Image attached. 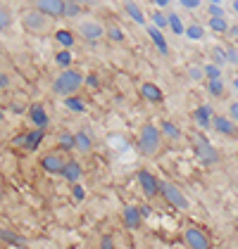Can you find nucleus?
Returning <instances> with one entry per match:
<instances>
[{"instance_id":"nucleus-5","label":"nucleus","mask_w":238,"mask_h":249,"mask_svg":"<svg viewBox=\"0 0 238 249\" xmlns=\"http://www.w3.org/2000/svg\"><path fill=\"white\" fill-rule=\"evenodd\" d=\"M159 195L164 197V202L167 204H172V207H177V209H188L191 204H188V197L181 192L177 183H172V180H162L159 183Z\"/></svg>"},{"instance_id":"nucleus-20","label":"nucleus","mask_w":238,"mask_h":249,"mask_svg":"<svg viewBox=\"0 0 238 249\" xmlns=\"http://www.w3.org/2000/svg\"><path fill=\"white\" fill-rule=\"evenodd\" d=\"M74 140H77V150H79V152L86 154L93 150V138H91V133H88L86 128L77 131V133H74Z\"/></svg>"},{"instance_id":"nucleus-4","label":"nucleus","mask_w":238,"mask_h":249,"mask_svg":"<svg viewBox=\"0 0 238 249\" xmlns=\"http://www.w3.org/2000/svg\"><path fill=\"white\" fill-rule=\"evenodd\" d=\"M193 152H196V157H198L202 164H217L219 161L217 150H215V145L210 142V138L205 133L193 135Z\"/></svg>"},{"instance_id":"nucleus-2","label":"nucleus","mask_w":238,"mask_h":249,"mask_svg":"<svg viewBox=\"0 0 238 249\" xmlns=\"http://www.w3.org/2000/svg\"><path fill=\"white\" fill-rule=\"evenodd\" d=\"M162 131L155 124H145L139 133V150L143 157H155L162 150Z\"/></svg>"},{"instance_id":"nucleus-22","label":"nucleus","mask_w":238,"mask_h":249,"mask_svg":"<svg viewBox=\"0 0 238 249\" xmlns=\"http://www.w3.org/2000/svg\"><path fill=\"white\" fill-rule=\"evenodd\" d=\"M58 150L60 152H72V150H77V140H74V133H69V131H62L58 135Z\"/></svg>"},{"instance_id":"nucleus-8","label":"nucleus","mask_w":238,"mask_h":249,"mask_svg":"<svg viewBox=\"0 0 238 249\" xmlns=\"http://www.w3.org/2000/svg\"><path fill=\"white\" fill-rule=\"evenodd\" d=\"M34 10L43 12L50 19H58L64 15V0H39V2H34Z\"/></svg>"},{"instance_id":"nucleus-54","label":"nucleus","mask_w":238,"mask_h":249,"mask_svg":"<svg viewBox=\"0 0 238 249\" xmlns=\"http://www.w3.org/2000/svg\"><path fill=\"white\" fill-rule=\"evenodd\" d=\"M236 78H238V69H236Z\"/></svg>"},{"instance_id":"nucleus-42","label":"nucleus","mask_w":238,"mask_h":249,"mask_svg":"<svg viewBox=\"0 0 238 249\" xmlns=\"http://www.w3.org/2000/svg\"><path fill=\"white\" fill-rule=\"evenodd\" d=\"M83 86H88V88H98L100 86V78L96 74H88V76L83 78Z\"/></svg>"},{"instance_id":"nucleus-36","label":"nucleus","mask_w":238,"mask_h":249,"mask_svg":"<svg viewBox=\"0 0 238 249\" xmlns=\"http://www.w3.org/2000/svg\"><path fill=\"white\" fill-rule=\"evenodd\" d=\"M153 26H155V29H159V31H162L164 26H169V21H167V15H164L162 10H155V12H153Z\"/></svg>"},{"instance_id":"nucleus-47","label":"nucleus","mask_w":238,"mask_h":249,"mask_svg":"<svg viewBox=\"0 0 238 249\" xmlns=\"http://www.w3.org/2000/svg\"><path fill=\"white\" fill-rule=\"evenodd\" d=\"M10 112H12V114H21V112H24V107H21L20 102H12V105H10Z\"/></svg>"},{"instance_id":"nucleus-48","label":"nucleus","mask_w":238,"mask_h":249,"mask_svg":"<svg viewBox=\"0 0 238 249\" xmlns=\"http://www.w3.org/2000/svg\"><path fill=\"white\" fill-rule=\"evenodd\" d=\"M229 36L238 40V24H231V26H229Z\"/></svg>"},{"instance_id":"nucleus-35","label":"nucleus","mask_w":238,"mask_h":249,"mask_svg":"<svg viewBox=\"0 0 238 249\" xmlns=\"http://www.w3.org/2000/svg\"><path fill=\"white\" fill-rule=\"evenodd\" d=\"M207 93L212 97L224 95V81H207Z\"/></svg>"},{"instance_id":"nucleus-38","label":"nucleus","mask_w":238,"mask_h":249,"mask_svg":"<svg viewBox=\"0 0 238 249\" xmlns=\"http://www.w3.org/2000/svg\"><path fill=\"white\" fill-rule=\"evenodd\" d=\"M10 24H12V15H10L5 7H0V31H5Z\"/></svg>"},{"instance_id":"nucleus-44","label":"nucleus","mask_w":238,"mask_h":249,"mask_svg":"<svg viewBox=\"0 0 238 249\" xmlns=\"http://www.w3.org/2000/svg\"><path fill=\"white\" fill-rule=\"evenodd\" d=\"M229 119H231L234 124H238V102H231V105H229Z\"/></svg>"},{"instance_id":"nucleus-26","label":"nucleus","mask_w":238,"mask_h":249,"mask_svg":"<svg viewBox=\"0 0 238 249\" xmlns=\"http://www.w3.org/2000/svg\"><path fill=\"white\" fill-rule=\"evenodd\" d=\"M81 15V5L77 2V0H64V19H77Z\"/></svg>"},{"instance_id":"nucleus-12","label":"nucleus","mask_w":238,"mask_h":249,"mask_svg":"<svg viewBox=\"0 0 238 249\" xmlns=\"http://www.w3.org/2000/svg\"><path fill=\"white\" fill-rule=\"evenodd\" d=\"M121 221H124V226L129 230H139L143 226V216H140V209L136 204H126L124 209H121Z\"/></svg>"},{"instance_id":"nucleus-45","label":"nucleus","mask_w":238,"mask_h":249,"mask_svg":"<svg viewBox=\"0 0 238 249\" xmlns=\"http://www.w3.org/2000/svg\"><path fill=\"white\" fill-rule=\"evenodd\" d=\"M100 249H115V242H112L110 235H105V237L100 240Z\"/></svg>"},{"instance_id":"nucleus-11","label":"nucleus","mask_w":238,"mask_h":249,"mask_svg":"<svg viewBox=\"0 0 238 249\" xmlns=\"http://www.w3.org/2000/svg\"><path fill=\"white\" fill-rule=\"evenodd\" d=\"M64 164H67V161H64L58 152H50V154H43V157H40V169L45 173H53V176H60L62 169H64Z\"/></svg>"},{"instance_id":"nucleus-43","label":"nucleus","mask_w":238,"mask_h":249,"mask_svg":"<svg viewBox=\"0 0 238 249\" xmlns=\"http://www.w3.org/2000/svg\"><path fill=\"white\" fill-rule=\"evenodd\" d=\"M24 142H26V133H20L12 138V147H20V150H24Z\"/></svg>"},{"instance_id":"nucleus-50","label":"nucleus","mask_w":238,"mask_h":249,"mask_svg":"<svg viewBox=\"0 0 238 249\" xmlns=\"http://www.w3.org/2000/svg\"><path fill=\"white\" fill-rule=\"evenodd\" d=\"M139 209H140V216H143V218L150 216V207H139Z\"/></svg>"},{"instance_id":"nucleus-14","label":"nucleus","mask_w":238,"mask_h":249,"mask_svg":"<svg viewBox=\"0 0 238 249\" xmlns=\"http://www.w3.org/2000/svg\"><path fill=\"white\" fill-rule=\"evenodd\" d=\"M145 31H148V36H150V40H153V45L159 50V55H169V43H167V38H164V34L159 31V29H155L153 24H148L145 26Z\"/></svg>"},{"instance_id":"nucleus-51","label":"nucleus","mask_w":238,"mask_h":249,"mask_svg":"<svg viewBox=\"0 0 238 249\" xmlns=\"http://www.w3.org/2000/svg\"><path fill=\"white\" fill-rule=\"evenodd\" d=\"M231 7H234V12L238 15V0H236V2H231Z\"/></svg>"},{"instance_id":"nucleus-13","label":"nucleus","mask_w":238,"mask_h":249,"mask_svg":"<svg viewBox=\"0 0 238 249\" xmlns=\"http://www.w3.org/2000/svg\"><path fill=\"white\" fill-rule=\"evenodd\" d=\"M212 119H215V109L210 105H198L196 112H193V121L198 124L200 131H207L212 126Z\"/></svg>"},{"instance_id":"nucleus-32","label":"nucleus","mask_w":238,"mask_h":249,"mask_svg":"<svg viewBox=\"0 0 238 249\" xmlns=\"http://www.w3.org/2000/svg\"><path fill=\"white\" fill-rule=\"evenodd\" d=\"M105 38H110L112 43H121V40H124V31H121L119 26L112 24V26H107V29H105Z\"/></svg>"},{"instance_id":"nucleus-10","label":"nucleus","mask_w":238,"mask_h":249,"mask_svg":"<svg viewBox=\"0 0 238 249\" xmlns=\"http://www.w3.org/2000/svg\"><path fill=\"white\" fill-rule=\"evenodd\" d=\"M159 183H162V180H158L153 173L148 171V169H140L139 171V185L143 188V192H145L148 197L159 195Z\"/></svg>"},{"instance_id":"nucleus-46","label":"nucleus","mask_w":238,"mask_h":249,"mask_svg":"<svg viewBox=\"0 0 238 249\" xmlns=\"http://www.w3.org/2000/svg\"><path fill=\"white\" fill-rule=\"evenodd\" d=\"M10 83H12L10 76H7L5 71H0V90H2V88H10Z\"/></svg>"},{"instance_id":"nucleus-39","label":"nucleus","mask_w":238,"mask_h":249,"mask_svg":"<svg viewBox=\"0 0 238 249\" xmlns=\"http://www.w3.org/2000/svg\"><path fill=\"white\" fill-rule=\"evenodd\" d=\"M226 64H236L238 67V50L234 48V45L226 48Z\"/></svg>"},{"instance_id":"nucleus-41","label":"nucleus","mask_w":238,"mask_h":249,"mask_svg":"<svg viewBox=\"0 0 238 249\" xmlns=\"http://www.w3.org/2000/svg\"><path fill=\"white\" fill-rule=\"evenodd\" d=\"M178 5H181L183 10H198V7L202 5V2H200V0H181Z\"/></svg>"},{"instance_id":"nucleus-16","label":"nucleus","mask_w":238,"mask_h":249,"mask_svg":"<svg viewBox=\"0 0 238 249\" xmlns=\"http://www.w3.org/2000/svg\"><path fill=\"white\" fill-rule=\"evenodd\" d=\"M81 173H83V169H81V164H79V161H67L60 176H62V178H64L67 183L77 185V183L81 180Z\"/></svg>"},{"instance_id":"nucleus-17","label":"nucleus","mask_w":238,"mask_h":249,"mask_svg":"<svg viewBox=\"0 0 238 249\" xmlns=\"http://www.w3.org/2000/svg\"><path fill=\"white\" fill-rule=\"evenodd\" d=\"M140 95H143V100H148V102H155V105L164 100V93L159 90V86L150 83V81H145V83L140 86Z\"/></svg>"},{"instance_id":"nucleus-34","label":"nucleus","mask_w":238,"mask_h":249,"mask_svg":"<svg viewBox=\"0 0 238 249\" xmlns=\"http://www.w3.org/2000/svg\"><path fill=\"white\" fill-rule=\"evenodd\" d=\"M188 78H191L193 83H198V81H205V69H202L200 64H191V67H188Z\"/></svg>"},{"instance_id":"nucleus-27","label":"nucleus","mask_w":238,"mask_h":249,"mask_svg":"<svg viewBox=\"0 0 238 249\" xmlns=\"http://www.w3.org/2000/svg\"><path fill=\"white\" fill-rule=\"evenodd\" d=\"M64 107H67L69 112H77V114H83V112H86V102H83L79 95L67 97V100H64Z\"/></svg>"},{"instance_id":"nucleus-24","label":"nucleus","mask_w":238,"mask_h":249,"mask_svg":"<svg viewBox=\"0 0 238 249\" xmlns=\"http://www.w3.org/2000/svg\"><path fill=\"white\" fill-rule=\"evenodd\" d=\"M55 40H58L64 50H69V48L77 43V36H74L69 29H58V31H55Z\"/></svg>"},{"instance_id":"nucleus-19","label":"nucleus","mask_w":238,"mask_h":249,"mask_svg":"<svg viewBox=\"0 0 238 249\" xmlns=\"http://www.w3.org/2000/svg\"><path fill=\"white\" fill-rule=\"evenodd\" d=\"M43 138H45V131H40V128L26 131V142H24V152H36V150L40 147V142H43Z\"/></svg>"},{"instance_id":"nucleus-21","label":"nucleus","mask_w":238,"mask_h":249,"mask_svg":"<svg viewBox=\"0 0 238 249\" xmlns=\"http://www.w3.org/2000/svg\"><path fill=\"white\" fill-rule=\"evenodd\" d=\"M0 240L7 242V245H12V247H20V249L26 247V240H24L21 235H17V232L7 230V228H0Z\"/></svg>"},{"instance_id":"nucleus-52","label":"nucleus","mask_w":238,"mask_h":249,"mask_svg":"<svg viewBox=\"0 0 238 249\" xmlns=\"http://www.w3.org/2000/svg\"><path fill=\"white\" fill-rule=\"evenodd\" d=\"M2 119H5V109L0 107V121H2Z\"/></svg>"},{"instance_id":"nucleus-31","label":"nucleus","mask_w":238,"mask_h":249,"mask_svg":"<svg viewBox=\"0 0 238 249\" xmlns=\"http://www.w3.org/2000/svg\"><path fill=\"white\" fill-rule=\"evenodd\" d=\"M202 36H205V26H200V24H188L186 26V38L200 40Z\"/></svg>"},{"instance_id":"nucleus-29","label":"nucleus","mask_w":238,"mask_h":249,"mask_svg":"<svg viewBox=\"0 0 238 249\" xmlns=\"http://www.w3.org/2000/svg\"><path fill=\"white\" fill-rule=\"evenodd\" d=\"M229 21L226 17H210V29L212 31H217V34H229Z\"/></svg>"},{"instance_id":"nucleus-33","label":"nucleus","mask_w":238,"mask_h":249,"mask_svg":"<svg viewBox=\"0 0 238 249\" xmlns=\"http://www.w3.org/2000/svg\"><path fill=\"white\" fill-rule=\"evenodd\" d=\"M205 81H221V69L217 64H205Z\"/></svg>"},{"instance_id":"nucleus-1","label":"nucleus","mask_w":238,"mask_h":249,"mask_svg":"<svg viewBox=\"0 0 238 249\" xmlns=\"http://www.w3.org/2000/svg\"><path fill=\"white\" fill-rule=\"evenodd\" d=\"M83 78H86V74H81L79 69H67V71L58 74V78L53 81V93L64 97V100L74 97L83 88Z\"/></svg>"},{"instance_id":"nucleus-37","label":"nucleus","mask_w":238,"mask_h":249,"mask_svg":"<svg viewBox=\"0 0 238 249\" xmlns=\"http://www.w3.org/2000/svg\"><path fill=\"white\" fill-rule=\"evenodd\" d=\"M207 12H210V17H224V5L221 2H207Z\"/></svg>"},{"instance_id":"nucleus-6","label":"nucleus","mask_w":238,"mask_h":249,"mask_svg":"<svg viewBox=\"0 0 238 249\" xmlns=\"http://www.w3.org/2000/svg\"><path fill=\"white\" fill-rule=\"evenodd\" d=\"M183 242L188 245V249H212V242L207 237V232L198 226H188L183 232Z\"/></svg>"},{"instance_id":"nucleus-23","label":"nucleus","mask_w":238,"mask_h":249,"mask_svg":"<svg viewBox=\"0 0 238 249\" xmlns=\"http://www.w3.org/2000/svg\"><path fill=\"white\" fill-rule=\"evenodd\" d=\"M159 131H162V138H167V140H172V142H178V140H181V131H178L177 124H172V121H162V124H159Z\"/></svg>"},{"instance_id":"nucleus-3","label":"nucleus","mask_w":238,"mask_h":249,"mask_svg":"<svg viewBox=\"0 0 238 249\" xmlns=\"http://www.w3.org/2000/svg\"><path fill=\"white\" fill-rule=\"evenodd\" d=\"M21 26L29 31V34H48L50 31V26H53V19L50 17H45L43 12H39V10H26L24 15H21Z\"/></svg>"},{"instance_id":"nucleus-30","label":"nucleus","mask_w":238,"mask_h":249,"mask_svg":"<svg viewBox=\"0 0 238 249\" xmlns=\"http://www.w3.org/2000/svg\"><path fill=\"white\" fill-rule=\"evenodd\" d=\"M212 64H217L219 69L226 64V48H221V45L212 48Z\"/></svg>"},{"instance_id":"nucleus-7","label":"nucleus","mask_w":238,"mask_h":249,"mask_svg":"<svg viewBox=\"0 0 238 249\" xmlns=\"http://www.w3.org/2000/svg\"><path fill=\"white\" fill-rule=\"evenodd\" d=\"M77 31H79V36L83 40H88V43H96L105 36V26L96 19H81L77 24Z\"/></svg>"},{"instance_id":"nucleus-25","label":"nucleus","mask_w":238,"mask_h":249,"mask_svg":"<svg viewBox=\"0 0 238 249\" xmlns=\"http://www.w3.org/2000/svg\"><path fill=\"white\" fill-rule=\"evenodd\" d=\"M167 21H169V29H172L174 36H186V26H183V21H181V17H178L177 12H169Z\"/></svg>"},{"instance_id":"nucleus-53","label":"nucleus","mask_w":238,"mask_h":249,"mask_svg":"<svg viewBox=\"0 0 238 249\" xmlns=\"http://www.w3.org/2000/svg\"><path fill=\"white\" fill-rule=\"evenodd\" d=\"M234 88H236V90H238V78H236V81H234Z\"/></svg>"},{"instance_id":"nucleus-15","label":"nucleus","mask_w":238,"mask_h":249,"mask_svg":"<svg viewBox=\"0 0 238 249\" xmlns=\"http://www.w3.org/2000/svg\"><path fill=\"white\" fill-rule=\"evenodd\" d=\"M212 131H217L219 135H236V124L229 116L215 114V119H212Z\"/></svg>"},{"instance_id":"nucleus-9","label":"nucleus","mask_w":238,"mask_h":249,"mask_svg":"<svg viewBox=\"0 0 238 249\" xmlns=\"http://www.w3.org/2000/svg\"><path fill=\"white\" fill-rule=\"evenodd\" d=\"M26 114H29V121L34 124V128H40V131H45L48 128V124H50V116L45 112V107L43 105H31L29 109H26Z\"/></svg>"},{"instance_id":"nucleus-28","label":"nucleus","mask_w":238,"mask_h":249,"mask_svg":"<svg viewBox=\"0 0 238 249\" xmlns=\"http://www.w3.org/2000/svg\"><path fill=\"white\" fill-rule=\"evenodd\" d=\"M72 62H74V55H72L69 50H60L58 55H55V64L62 67L64 71H67V69H72Z\"/></svg>"},{"instance_id":"nucleus-18","label":"nucleus","mask_w":238,"mask_h":249,"mask_svg":"<svg viewBox=\"0 0 238 249\" xmlns=\"http://www.w3.org/2000/svg\"><path fill=\"white\" fill-rule=\"evenodd\" d=\"M121 7H124L126 17H129L131 21H136V24H140V26H148V24H145V15H143V10H140L139 2H131V0H126Z\"/></svg>"},{"instance_id":"nucleus-40","label":"nucleus","mask_w":238,"mask_h":249,"mask_svg":"<svg viewBox=\"0 0 238 249\" xmlns=\"http://www.w3.org/2000/svg\"><path fill=\"white\" fill-rule=\"evenodd\" d=\"M72 197H74V199H77V202H81V199H86V190H83V188H81L79 183H77V185H74V188H72Z\"/></svg>"},{"instance_id":"nucleus-49","label":"nucleus","mask_w":238,"mask_h":249,"mask_svg":"<svg viewBox=\"0 0 238 249\" xmlns=\"http://www.w3.org/2000/svg\"><path fill=\"white\" fill-rule=\"evenodd\" d=\"M155 5H158V10H164V7H169V0H158Z\"/></svg>"}]
</instances>
